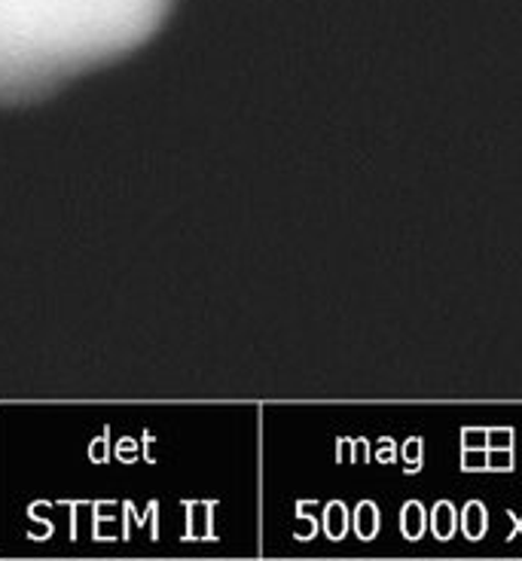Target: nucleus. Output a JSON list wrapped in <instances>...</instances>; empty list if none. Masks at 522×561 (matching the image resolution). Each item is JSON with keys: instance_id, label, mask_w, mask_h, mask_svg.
<instances>
[{"instance_id": "obj_1", "label": "nucleus", "mask_w": 522, "mask_h": 561, "mask_svg": "<svg viewBox=\"0 0 522 561\" xmlns=\"http://www.w3.org/2000/svg\"><path fill=\"white\" fill-rule=\"evenodd\" d=\"M174 0H0V107L49 101L154 41Z\"/></svg>"}]
</instances>
